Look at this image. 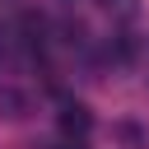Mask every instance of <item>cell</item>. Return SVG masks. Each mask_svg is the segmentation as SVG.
Returning a JSON list of instances; mask_svg holds the SVG:
<instances>
[{
    "instance_id": "4",
    "label": "cell",
    "mask_w": 149,
    "mask_h": 149,
    "mask_svg": "<svg viewBox=\"0 0 149 149\" xmlns=\"http://www.w3.org/2000/svg\"><path fill=\"white\" fill-rule=\"evenodd\" d=\"M0 51H5V23H0Z\"/></svg>"
},
{
    "instance_id": "2",
    "label": "cell",
    "mask_w": 149,
    "mask_h": 149,
    "mask_svg": "<svg viewBox=\"0 0 149 149\" xmlns=\"http://www.w3.org/2000/svg\"><path fill=\"white\" fill-rule=\"evenodd\" d=\"M102 5H107L112 14H121V19H130V14H135V0H102Z\"/></svg>"
},
{
    "instance_id": "3",
    "label": "cell",
    "mask_w": 149,
    "mask_h": 149,
    "mask_svg": "<svg viewBox=\"0 0 149 149\" xmlns=\"http://www.w3.org/2000/svg\"><path fill=\"white\" fill-rule=\"evenodd\" d=\"M56 149H84V140H65V144H56Z\"/></svg>"
},
{
    "instance_id": "1",
    "label": "cell",
    "mask_w": 149,
    "mask_h": 149,
    "mask_svg": "<svg viewBox=\"0 0 149 149\" xmlns=\"http://www.w3.org/2000/svg\"><path fill=\"white\" fill-rule=\"evenodd\" d=\"M88 130H93V112L84 102H65L61 107V135L65 140H84Z\"/></svg>"
}]
</instances>
